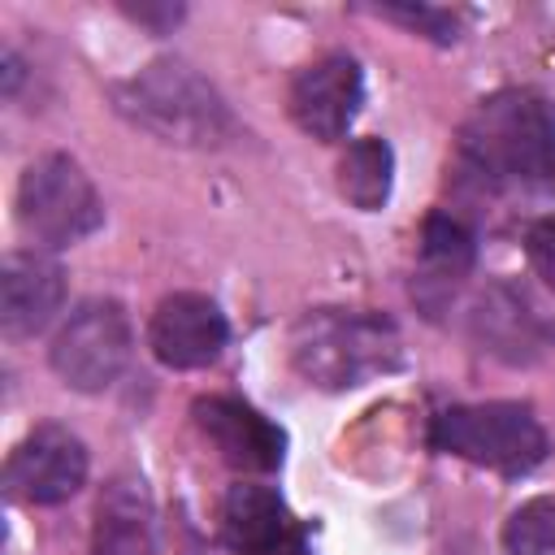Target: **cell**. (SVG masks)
I'll return each instance as SVG.
<instances>
[{
  "label": "cell",
  "instance_id": "6da1fadb",
  "mask_svg": "<svg viewBox=\"0 0 555 555\" xmlns=\"http://www.w3.org/2000/svg\"><path fill=\"white\" fill-rule=\"evenodd\" d=\"M455 156L486 191L555 195V108L538 91H499L468 113Z\"/></svg>",
  "mask_w": 555,
  "mask_h": 555
},
{
  "label": "cell",
  "instance_id": "7a4b0ae2",
  "mask_svg": "<svg viewBox=\"0 0 555 555\" xmlns=\"http://www.w3.org/2000/svg\"><path fill=\"white\" fill-rule=\"evenodd\" d=\"M403 356L399 330L360 308H312L291 330V364L308 386L351 390L390 373Z\"/></svg>",
  "mask_w": 555,
  "mask_h": 555
},
{
  "label": "cell",
  "instance_id": "3957f363",
  "mask_svg": "<svg viewBox=\"0 0 555 555\" xmlns=\"http://www.w3.org/2000/svg\"><path fill=\"white\" fill-rule=\"evenodd\" d=\"M113 104L126 121L178 147H217L234 130V117L217 87L186 61H152L134 78L117 82Z\"/></svg>",
  "mask_w": 555,
  "mask_h": 555
},
{
  "label": "cell",
  "instance_id": "277c9868",
  "mask_svg": "<svg viewBox=\"0 0 555 555\" xmlns=\"http://www.w3.org/2000/svg\"><path fill=\"white\" fill-rule=\"evenodd\" d=\"M429 442L468 464L520 477L546 460V429L525 403H460L434 416Z\"/></svg>",
  "mask_w": 555,
  "mask_h": 555
},
{
  "label": "cell",
  "instance_id": "5b68a950",
  "mask_svg": "<svg viewBox=\"0 0 555 555\" xmlns=\"http://www.w3.org/2000/svg\"><path fill=\"white\" fill-rule=\"evenodd\" d=\"M17 225L35 247H69L104 225V204L82 165L65 152L39 156L17 182Z\"/></svg>",
  "mask_w": 555,
  "mask_h": 555
},
{
  "label": "cell",
  "instance_id": "8992f818",
  "mask_svg": "<svg viewBox=\"0 0 555 555\" xmlns=\"http://www.w3.org/2000/svg\"><path fill=\"white\" fill-rule=\"evenodd\" d=\"M130 347L134 334L126 308L117 299H87L65 317L48 356L69 390L95 395L121 377V369L130 364Z\"/></svg>",
  "mask_w": 555,
  "mask_h": 555
},
{
  "label": "cell",
  "instance_id": "52a82bcc",
  "mask_svg": "<svg viewBox=\"0 0 555 555\" xmlns=\"http://www.w3.org/2000/svg\"><path fill=\"white\" fill-rule=\"evenodd\" d=\"M473 343L503 364H533L555 347V321L520 282H490L468 312Z\"/></svg>",
  "mask_w": 555,
  "mask_h": 555
},
{
  "label": "cell",
  "instance_id": "ba28073f",
  "mask_svg": "<svg viewBox=\"0 0 555 555\" xmlns=\"http://www.w3.org/2000/svg\"><path fill=\"white\" fill-rule=\"evenodd\" d=\"M87 447L65 425H35L4 464V486L30 507L65 503L87 481Z\"/></svg>",
  "mask_w": 555,
  "mask_h": 555
},
{
  "label": "cell",
  "instance_id": "9c48e42d",
  "mask_svg": "<svg viewBox=\"0 0 555 555\" xmlns=\"http://www.w3.org/2000/svg\"><path fill=\"white\" fill-rule=\"evenodd\" d=\"M360 100H364L360 65L343 52H330V56L304 65L291 82V95H286L295 126L321 143H334L347 134V126L360 113Z\"/></svg>",
  "mask_w": 555,
  "mask_h": 555
},
{
  "label": "cell",
  "instance_id": "30bf717a",
  "mask_svg": "<svg viewBox=\"0 0 555 555\" xmlns=\"http://www.w3.org/2000/svg\"><path fill=\"white\" fill-rule=\"evenodd\" d=\"M147 347L165 369H204L225 347V317L199 291L165 295L152 312Z\"/></svg>",
  "mask_w": 555,
  "mask_h": 555
},
{
  "label": "cell",
  "instance_id": "8fae6325",
  "mask_svg": "<svg viewBox=\"0 0 555 555\" xmlns=\"http://www.w3.org/2000/svg\"><path fill=\"white\" fill-rule=\"evenodd\" d=\"M195 425L199 434L221 451L225 464L243 468V473H273L286 455V434L264 421L251 403L230 399V395H208L195 399Z\"/></svg>",
  "mask_w": 555,
  "mask_h": 555
},
{
  "label": "cell",
  "instance_id": "7c38bea8",
  "mask_svg": "<svg viewBox=\"0 0 555 555\" xmlns=\"http://www.w3.org/2000/svg\"><path fill=\"white\" fill-rule=\"evenodd\" d=\"M65 304V269L39 251H9L0 264V325L13 338H30L52 325Z\"/></svg>",
  "mask_w": 555,
  "mask_h": 555
},
{
  "label": "cell",
  "instance_id": "4fadbf2b",
  "mask_svg": "<svg viewBox=\"0 0 555 555\" xmlns=\"http://www.w3.org/2000/svg\"><path fill=\"white\" fill-rule=\"evenodd\" d=\"M473 260H477V243L460 217H451V212L425 217L421 264H416V282H412V295L425 308V317H438L455 299L460 282L473 273Z\"/></svg>",
  "mask_w": 555,
  "mask_h": 555
},
{
  "label": "cell",
  "instance_id": "5bb4252c",
  "mask_svg": "<svg viewBox=\"0 0 555 555\" xmlns=\"http://www.w3.org/2000/svg\"><path fill=\"white\" fill-rule=\"evenodd\" d=\"M156 512L143 477H113L95 503L91 555H152Z\"/></svg>",
  "mask_w": 555,
  "mask_h": 555
},
{
  "label": "cell",
  "instance_id": "9a60e30c",
  "mask_svg": "<svg viewBox=\"0 0 555 555\" xmlns=\"http://www.w3.org/2000/svg\"><path fill=\"white\" fill-rule=\"evenodd\" d=\"M221 529H225V542L238 555H260V551H273L278 542L291 538L286 507H282L278 490L256 486V481H238V486L225 490Z\"/></svg>",
  "mask_w": 555,
  "mask_h": 555
},
{
  "label": "cell",
  "instance_id": "2e32d148",
  "mask_svg": "<svg viewBox=\"0 0 555 555\" xmlns=\"http://www.w3.org/2000/svg\"><path fill=\"white\" fill-rule=\"evenodd\" d=\"M390 182H395V152H390L386 139H356L343 152V160H338V191L356 208H364V212L382 208L390 199Z\"/></svg>",
  "mask_w": 555,
  "mask_h": 555
},
{
  "label": "cell",
  "instance_id": "e0dca14e",
  "mask_svg": "<svg viewBox=\"0 0 555 555\" xmlns=\"http://www.w3.org/2000/svg\"><path fill=\"white\" fill-rule=\"evenodd\" d=\"M507 555H555V499H529L520 503L503 525Z\"/></svg>",
  "mask_w": 555,
  "mask_h": 555
},
{
  "label": "cell",
  "instance_id": "ac0fdd59",
  "mask_svg": "<svg viewBox=\"0 0 555 555\" xmlns=\"http://www.w3.org/2000/svg\"><path fill=\"white\" fill-rule=\"evenodd\" d=\"M382 17H395V22H403V26H412V30H421V35H429V39H438V43H451L455 39V30H460V22H455V13H447V9H425V4H390V9H377Z\"/></svg>",
  "mask_w": 555,
  "mask_h": 555
},
{
  "label": "cell",
  "instance_id": "d6986e66",
  "mask_svg": "<svg viewBox=\"0 0 555 555\" xmlns=\"http://www.w3.org/2000/svg\"><path fill=\"white\" fill-rule=\"evenodd\" d=\"M525 251H529V264L533 273L555 291V212L551 217H538L525 234Z\"/></svg>",
  "mask_w": 555,
  "mask_h": 555
},
{
  "label": "cell",
  "instance_id": "ffe728a7",
  "mask_svg": "<svg viewBox=\"0 0 555 555\" xmlns=\"http://www.w3.org/2000/svg\"><path fill=\"white\" fill-rule=\"evenodd\" d=\"M126 13L134 22H147V26H173L182 17V4H165V9H156V4H126Z\"/></svg>",
  "mask_w": 555,
  "mask_h": 555
},
{
  "label": "cell",
  "instance_id": "44dd1931",
  "mask_svg": "<svg viewBox=\"0 0 555 555\" xmlns=\"http://www.w3.org/2000/svg\"><path fill=\"white\" fill-rule=\"evenodd\" d=\"M260 555H304V542H299V533H291L286 542H278L273 551H260Z\"/></svg>",
  "mask_w": 555,
  "mask_h": 555
}]
</instances>
